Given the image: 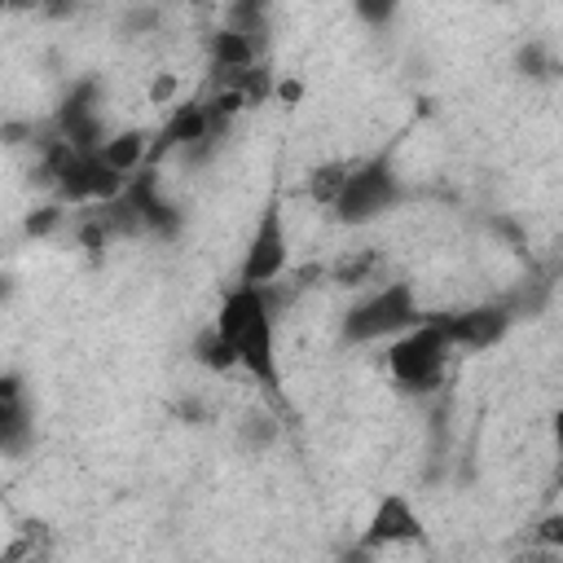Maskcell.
Returning <instances> with one entry per match:
<instances>
[{"instance_id":"6da1fadb","label":"cell","mask_w":563,"mask_h":563,"mask_svg":"<svg viewBox=\"0 0 563 563\" xmlns=\"http://www.w3.org/2000/svg\"><path fill=\"white\" fill-rule=\"evenodd\" d=\"M216 330L233 352V365L242 374H251L255 383H264L268 391H277L282 374H277V339H273V308L264 286L238 282L216 312Z\"/></svg>"},{"instance_id":"7a4b0ae2","label":"cell","mask_w":563,"mask_h":563,"mask_svg":"<svg viewBox=\"0 0 563 563\" xmlns=\"http://www.w3.org/2000/svg\"><path fill=\"white\" fill-rule=\"evenodd\" d=\"M453 334L444 325V317H422L418 325H409L405 334L387 339V369L400 387L409 391H427L440 383L449 356H453Z\"/></svg>"},{"instance_id":"3957f363","label":"cell","mask_w":563,"mask_h":563,"mask_svg":"<svg viewBox=\"0 0 563 563\" xmlns=\"http://www.w3.org/2000/svg\"><path fill=\"white\" fill-rule=\"evenodd\" d=\"M427 312L418 303V290L413 282H387L378 290H369L361 303L347 308L343 317V334L352 343H378V339H396L405 334L409 325H418Z\"/></svg>"},{"instance_id":"277c9868","label":"cell","mask_w":563,"mask_h":563,"mask_svg":"<svg viewBox=\"0 0 563 563\" xmlns=\"http://www.w3.org/2000/svg\"><path fill=\"white\" fill-rule=\"evenodd\" d=\"M396 202H400V180H396L391 163L387 158H365V163H352L347 185L334 202V216L343 224H369V220L387 216Z\"/></svg>"},{"instance_id":"5b68a950","label":"cell","mask_w":563,"mask_h":563,"mask_svg":"<svg viewBox=\"0 0 563 563\" xmlns=\"http://www.w3.org/2000/svg\"><path fill=\"white\" fill-rule=\"evenodd\" d=\"M290 264V242H286V216H282V202L273 198L264 211H260V224L246 242V255H242V282L251 286H268L286 273Z\"/></svg>"},{"instance_id":"8992f818","label":"cell","mask_w":563,"mask_h":563,"mask_svg":"<svg viewBox=\"0 0 563 563\" xmlns=\"http://www.w3.org/2000/svg\"><path fill=\"white\" fill-rule=\"evenodd\" d=\"M418 537H422V519H418V510H413V501H409L405 493H387V497L374 506L369 523H365V545H369V550L400 545V541H418Z\"/></svg>"},{"instance_id":"52a82bcc","label":"cell","mask_w":563,"mask_h":563,"mask_svg":"<svg viewBox=\"0 0 563 563\" xmlns=\"http://www.w3.org/2000/svg\"><path fill=\"white\" fill-rule=\"evenodd\" d=\"M453 343L457 347H493L506 325H510V312L501 303H479V308H466V312H440Z\"/></svg>"},{"instance_id":"ba28073f","label":"cell","mask_w":563,"mask_h":563,"mask_svg":"<svg viewBox=\"0 0 563 563\" xmlns=\"http://www.w3.org/2000/svg\"><path fill=\"white\" fill-rule=\"evenodd\" d=\"M101 163L106 167H114L119 176H136L141 167H150L154 163V136L145 132V128H119V132H110L106 141H101Z\"/></svg>"},{"instance_id":"9c48e42d","label":"cell","mask_w":563,"mask_h":563,"mask_svg":"<svg viewBox=\"0 0 563 563\" xmlns=\"http://www.w3.org/2000/svg\"><path fill=\"white\" fill-rule=\"evenodd\" d=\"M255 62H260V44L246 31H238L229 22L220 31H211V66L220 70V79H229L238 70H251Z\"/></svg>"},{"instance_id":"30bf717a","label":"cell","mask_w":563,"mask_h":563,"mask_svg":"<svg viewBox=\"0 0 563 563\" xmlns=\"http://www.w3.org/2000/svg\"><path fill=\"white\" fill-rule=\"evenodd\" d=\"M347 172H352V163H321V167H312V176H308V194H312V202H321V207H334L339 202V194H343V185H347Z\"/></svg>"},{"instance_id":"8fae6325","label":"cell","mask_w":563,"mask_h":563,"mask_svg":"<svg viewBox=\"0 0 563 563\" xmlns=\"http://www.w3.org/2000/svg\"><path fill=\"white\" fill-rule=\"evenodd\" d=\"M374 268H378V251H347V255H339V264L330 268V277L339 282V286H361V282H369L374 277Z\"/></svg>"},{"instance_id":"7c38bea8","label":"cell","mask_w":563,"mask_h":563,"mask_svg":"<svg viewBox=\"0 0 563 563\" xmlns=\"http://www.w3.org/2000/svg\"><path fill=\"white\" fill-rule=\"evenodd\" d=\"M194 352H198V361H202V365H211V369H238V365H233L229 343H224V339H220V330H216V321H211V325L198 334Z\"/></svg>"},{"instance_id":"4fadbf2b","label":"cell","mask_w":563,"mask_h":563,"mask_svg":"<svg viewBox=\"0 0 563 563\" xmlns=\"http://www.w3.org/2000/svg\"><path fill=\"white\" fill-rule=\"evenodd\" d=\"M352 9L365 26H391V18L400 13V0H352Z\"/></svg>"},{"instance_id":"5bb4252c","label":"cell","mask_w":563,"mask_h":563,"mask_svg":"<svg viewBox=\"0 0 563 563\" xmlns=\"http://www.w3.org/2000/svg\"><path fill=\"white\" fill-rule=\"evenodd\" d=\"M176 92H180V79H176V70H163V75H154V84L145 88L150 106H167V101H176Z\"/></svg>"},{"instance_id":"9a60e30c","label":"cell","mask_w":563,"mask_h":563,"mask_svg":"<svg viewBox=\"0 0 563 563\" xmlns=\"http://www.w3.org/2000/svg\"><path fill=\"white\" fill-rule=\"evenodd\" d=\"M57 224H62V207H57V202H48V207H40V211H31V216H26V233H31V238L53 233Z\"/></svg>"},{"instance_id":"2e32d148","label":"cell","mask_w":563,"mask_h":563,"mask_svg":"<svg viewBox=\"0 0 563 563\" xmlns=\"http://www.w3.org/2000/svg\"><path fill=\"white\" fill-rule=\"evenodd\" d=\"M532 537L541 541V545H563V510H554V515H545L537 528H532Z\"/></svg>"},{"instance_id":"e0dca14e","label":"cell","mask_w":563,"mask_h":563,"mask_svg":"<svg viewBox=\"0 0 563 563\" xmlns=\"http://www.w3.org/2000/svg\"><path fill=\"white\" fill-rule=\"evenodd\" d=\"M519 66H523L528 75H545V70H554V62L545 57V48H541V44L523 48V53H519Z\"/></svg>"},{"instance_id":"ac0fdd59","label":"cell","mask_w":563,"mask_h":563,"mask_svg":"<svg viewBox=\"0 0 563 563\" xmlns=\"http://www.w3.org/2000/svg\"><path fill=\"white\" fill-rule=\"evenodd\" d=\"M554 449H559V457H563V409L554 413Z\"/></svg>"}]
</instances>
